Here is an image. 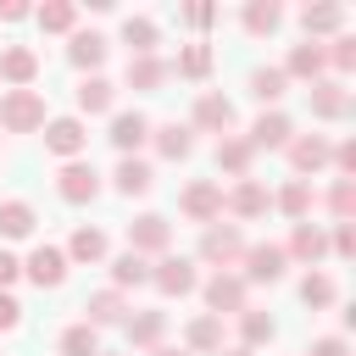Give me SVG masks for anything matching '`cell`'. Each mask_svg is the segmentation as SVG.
I'll return each instance as SVG.
<instances>
[{
    "label": "cell",
    "mask_w": 356,
    "mask_h": 356,
    "mask_svg": "<svg viewBox=\"0 0 356 356\" xmlns=\"http://www.w3.org/2000/svg\"><path fill=\"white\" fill-rule=\"evenodd\" d=\"M0 128L6 134H33L44 128V100L33 89H6L0 95Z\"/></svg>",
    "instance_id": "cell-1"
},
{
    "label": "cell",
    "mask_w": 356,
    "mask_h": 356,
    "mask_svg": "<svg viewBox=\"0 0 356 356\" xmlns=\"http://www.w3.org/2000/svg\"><path fill=\"white\" fill-rule=\"evenodd\" d=\"M239 256H245V239H239V228H234V222H211V228L200 234V261H211L217 273L239 267Z\"/></svg>",
    "instance_id": "cell-2"
},
{
    "label": "cell",
    "mask_w": 356,
    "mask_h": 356,
    "mask_svg": "<svg viewBox=\"0 0 356 356\" xmlns=\"http://www.w3.org/2000/svg\"><path fill=\"white\" fill-rule=\"evenodd\" d=\"M44 150L61 156V161H78V156L89 150V128H83V117H50V122H44Z\"/></svg>",
    "instance_id": "cell-3"
},
{
    "label": "cell",
    "mask_w": 356,
    "mask_h": 356,
    "mask_svg": "<svg viewBox=\"0 0 356 356\" xmlns=\"http://www.w3.org/2000/svg\"><path fill=\"white\" fill-rule=\"evenodd\" d=\"M56 195H61L67 206H89V200L100 195V172H95L89 161H61V172H56Z\"/></svg>",
    "instance_id": "cell-4"
},
{
    "label": "cell",
    "mask_w": 356,
    "mask_h": 356,
    "mask_svg": "<svg viewBox=\"0 0 356 356\" xmlns=\"http://www.w3.org/2000/svg\"><path fill=\"white\" fill-rule=\"evenodd\" d=\"M178 211L189 217V222H200V228H211L217 217H222V189L211 184V178H195L184 195H178Z\"/></svg>",
    "instance_id": "cell-5"
},
{
    "label": "cell",
    "mask_w": 356,
    "mask_h": 356,
    "mask_svg": "<svg viewBox=\"0 0 356 356\" xmlns=\"http://www.w3.org/2000/svg\"><path fill=\"white\" fill-rule=\"evenodd\" d=\"M167 245H172V222H167V217L145 211V217L128 222V250H134V256H167Z\"/></svg>",
    "instance_id": "cell-6"
},
{
    "label": "cell",
    "mask_w": 356,
    "mask_h": 356,
    "mask_svg": "<svg viewBox=\"0 0 356 356\" xmlns=\"http://www.w3.org/2000/svg\"><path fill=\"white\" fill-rule=\"evenodd\" d=\"M189 128H200V134H228V128H234V100L217 95V89H200V95H195V111H189Z\"/></svg>",
    "instance_id": "cell-7"
},
{
    "label": "cell",
    "mask_w": 356,
    "mask_h": 356,
    "mask_svg": "<svg viewBox=\"0 0 356 356\" xmlns=\"http://www.w3.org/2000/svg\"><path fill=\"white\" fill-rule=\"evenodd\" d=\"M67 267H72V261H67V250H56V245H33L28 261H22V273H28L39 289H61V284H67Z\"/></svg>",
    "instance_id": "cell-8"
},
{
    "label": "cell",
    "mask_w": 356,
    "mask_h": 356,
    "mask_svg": "<svg viewBox=\"0 0 356 356\" xmlns=\"http://www.w3.org/2000/svg\"><path fill=\"white\" fill-rule=\"evenodd\" d=\"M239 267H245V284H278L289 256H284V245H245Z\"/></svg>",
    "instance_id": "cell-9"
},
{
    "label": "cell",
    "mask_w": 356,
    "mask_h": 356,
    "mask_svg": "<svg viewBox=\"0 0 356 356\" xmlns=\"http://www.w3.org/2000/svg\"><path fill=\"white\" fill-rule=\"evenodd\" d=\"M200 295H206L211 317H239V312H245V278H239V273H211Z\"/></svg>",
    "instance_id": "cell-10"
},
{
    "label": "cell",
    "mask_w": 356,
    "mask_h": 356,
    "mask_svg": "<svg viewBox=\"0 0 356 356\" xmlns=\"http://www.w3.org/2000/svg\"><path fill=\"white\" fill-rule=\"evenodd\" d=\"M267 206H273V195H267L256 178H234V189L222 195V211H234L239 222H256V217H267Z\"/></svg>",
    "instance_id": "cell-11"
},
{
    "label": "cell",
    "mask_w": 356,
    "mask_h": 356,
    "mask_svg": "<svg viewBox=\"0 0 356 356\" xmlns=\"http://www.w3.org/2000/svg\"><path fill=\"white\" fill-rule=\"evenodd\" d=\"M150 284H156L161 295H189V289H200V273H195L189 256H161V261L150 267Z\"/></svg>",
    "instance_id": "cell-12"
},
{
    "label": "cell",
    "mask_w": 356,
    "mask_h": 356,
    "mask_svg": "<svg viewBox=\"0 0 356 356\" xmlns=\"http://www.w3.org/2000/svg\"><path fill=\"white\" fill-rule=\"evenodd\" d=\"M284 150H289V167H295V172H323V167L334 161V145H328L323 134H300V139H289Z\"/></svg>",
    "instance_id": "cell-13"
},
{
    "label": "cell",
    "mask_w": 356,
    "mask_h": 356,
    "mask_svg": "<svg viewBox=\"0 0 356 356\" xmlns=\"http://www.w3.org/2000/svg\"><path fill=\"white\" fill-rule=\"evenodd\" d=\"M284 256H295V261H306V267H317L323 256H328V234L306 217V222H295V234H289V245H284Z\"/></svg>",
    "instance_id": "cell-14"
},
{
    "label": "cell",
    "mask_w": 356,
    "mask_h": 356,
    "mask_svg": "<svg viewBox=\"0 0 356 356\" xmlns=\"http://www.w3.org/2000/svg\"><path fill=\"white\" fill-rule=\"evenodd\" d=\"M83 323H89V328L128 323V300H122V289H95V295L83 300Z\"/></svg>",
    "instance_id": "cell-15"
},
{
    "label": "cell",
    "mask_w": 356,
    "mask_h": 356,
    "mask_svg": "<svg viewBox=\"0 0 356 356\" xmlns=\"http://www.w3.org/2000/svg\"><path fill=\"white\" fill-rule=\"evenodd\" d=\"M306 95H312V117H323V122H334V117H345V111H350V95H345V83H339V78H317Z\"/></svg>",
    "instance_id": "cell-16"
},
{
    "label": "cell",
    "mask_w": 356,
    "mask_h": 356,
    "mask_svg": "<svg viewBox=\"0 0 356 356\" xmlns=\"http://www.w3.org/2000/svg\"><path fill=\"white\" fill-rule=\"evenodd\" d=\"M106 139H111V145H117L122 156H134V150H139V145L150 139V117H145V111H117V117H111V134H106Z\"/></svg>",
    "instance_id": "cell-17"
},
{
    "label": "cell",
    "mask_w": 356,
    "mask_h": 356,
    "mask_svg": "<svg viewBox=\"0 0 356 356\" xmlns=\"http://www.w3.org/2000/svg\"><path fill=\"white\" fill-rule=\"evenodd\" d=\"M33 72H39V56H33L28 44H6V50H0V83L28 89V83H33Z\"/></svg>",
    "instance_id": "cell-18"
},
{
    "label": "cell",
    "mask_w": 356,
    "mask_h": 356,
    "mask_svg": "<svg viewBox=\"0 0 356 356\" xmlns=\"http://www.w3.org/2000/svg\"><path fill=\"white\" fill-rule=\"evenodd\" d=\"M289 139H295V128H289L284 111H261V117L250 122V150H278V145H289Z\"/></svg>",
    "instance_id": "cell-19"
},
{
    "label": "cell",
    "mask_w": 356,
    "mask_h": 356,
    "mask_svg": "<svg viewBox=\"0 0 356 356\" xmlns=\"http://www.w3.org/2000/svg\"><path fill=\"white\" fill-rule=\"evenodd\" d=\"M150 139H156V150H161L167 161H184V156L195 150V128H189V122H150Z\"/></svg>",
    "instance_id": "cell-20"
},
{
    "label": "cell",
    "mask_w": 356,
    "mask_h": 356,
    "mask_svg": "<svg viewBox=\"0 0 356 356\" xmlns=\"http://www.w3.org/2000/svg\"><path fill=\"white\" fill-rule=\"evenodd\" d=\"M323 67H328L323 44H317V39H306V44H295V50H289V61H284V78H306V83H317V78H323Z\"/></svg>",
    "instance_id": "cell-21"
},
{
    "label": "cell",
    "mask_w": 356,
    "mask_h": 356,
    "mask_svg": "<svg viewBox=\"0 0 356 356\" xmlns=\"http://www.w3.org/2000/svg\"><path fill=\"white\" fill-rule=\"evenodd\" d=\"M172 78V61H161V56H128V89H161Z\"/></svg>",
    "instance_id": "cell-22"
},
{
    "label": "cell",
    "mask_w": 356,
    "mask_h": 356,
    "mask_svg": "<svg viewBox=\"0 0 356 356\" xmlns=\"http://www.w3.org/2000/svg\"><path fill=\"white\" fill-rule=\"evenodd\" d=\"M122 328H128V345L134 350H156L161 334H167V312H134Z\"/></svg>",
    "instance_id": "cell-23"
},
{
    "label": "cell",
    "mask_w": 356,
    "mask_h": 356,
    "mask_svg": "<svg viewBox=\"0 0 356 356\" xmlns=\"http://www.w3.org/2000/svg\"><path fill=\"white\" fill-rule=\"evenodd\" d=\"M250 161H256L250 139H239V134H222V139H217V167H222V172H234V178H250Z\"/></svg>",
    "instance_id": "cell-24"
},
{
    "label": "cell",
    "mask_w": 356,
    "mask_h": 356,
    "mask_svg": "<svg viewBox=\"0 0 356 356\" xmlns=\"http://www.w3.org/2000/svg\"><path fill=\"white\" fill-rule=\"evenodd\" d=\"M106 50H111V44H106V33H95V28H89V33H72L67 61H72V67H83V72H95V67L106 61Z\"/></svg>",
    "instance_id": "cell-25"
},
{
    "label": "cell",
    "mask_w": 356,
    "mask_h": 356,
    "mask_svg": "<svg viewBox=\"0 0 356 356\" xmlns=\"http://www.w3.org/2000/svg\"><path fill=\"white\" fill-rule=\"evenodd\" d=\"M111 100H117V83H111V78L89 72V78L78 83V111H83V117H95V111H111Z\"/></svg>",
    "instance_id": "cell-26"
},
{
    "label": "cell",
    "mask_w": 356,
    "mask_h": 356,
    "mask_svg": "<svg viewBox=\"0 0 356 356\" xmlns=\"http://www.w3.org/2000/svg\"><path fill=\"white\" fill-rule=\"evenodd\" d=\"M111 184H117L122 195H150L156 172H150V161H139V156H122V161H117V172H111Z\"/></svg>",
    "instance_id": "cell-27"
},
{
    "label": "cell",
    "mask_w": 356,
    "mask_h": 356,
    "mask_svg": "<svg viewBox=\"0 0 356 356\" xmlns=\"http://www.w3.org/2000/svg\"><path fill=\"white\" fill-rule=\"evenodd\" d=\"M273 206H278L289 222H306V217H312V184H306V178H289V184L273 195Z\"/></svg>",
    "instance_id": "cell-28"
},
{
    "label": "cell",
    "mask_w": 356,
    "mask_h": 356,
    "mask_svg": "<svg viewBox=\"0 0 356 356\" xmlns=\"http://www.w3.org/2000/svg\"><path fill=\"white\" fill-rule=\"evenodd\" d=\"M67 261H83V267H95V261H106V234L100 228H72V239H67Z\"/></svg>",
    "instance_id": "cell-29"
},
{
    "label": "cell",
    "mask_w": 356,
    "mask_h": 356,
    "mask_svg": "<svg viewBox=\"0 0 356 356\" xmlns=\"http://www.w3.org/2000/svg\"><path fill=\"white\" fill-rule=\"evenodd\" d=\"M184 350H200V356H211V350H222V317H195L189 328H184Z\"/></svg>",
    "instance_id": "cell-30"
},
{
    "label": "cell",
    "mask_w": 356,
    "mask_h": 356,
    "mask_svg": "<svg viewBox=\"0 0 356 356\" xmlns=\"http://www.w3.org/2000/svg\"><path fill=\"white\" fill-rule=\"evenodd\" d=\"M300 28H306V39H317V33H339V28H345V6H334V0L306 6V11H300Z\"/></svg>",
    "instance_id": "cell-31"
},
{
    "label": "cell",
    "mask_w": 356,
    "mask_h": 356,
    "mask_svg": "<svg viewBox=\"0 0 356 356\" xmlns=\"http://www.w3.org/2000/svg\"><path fill=\"white\" fill-rule=\"evenodd\" d=\"M33 206L28 200H0V239H28L33 234Z\"/></svg>",
    "instance_id": "cell-32"
},
{
    "label": "cell",
    "mask_w": 356,
    "mask_h": 356,
    "mask_svg": "<svg viewBox=\"0 0 356 356\" xmlns=\"http://www.w3.org/2000/svg\"><path fill=\"white\" fill-rule=\"evenodd\" d=\"M122 39H128V50H134V56H156L161 28H156L150 17H128V22H122Z\"/></svg>",
    "instance_id": "cell-33"
},
{
    "label": "cell",
    "mask_w": 356,
    "mask_h": 356,
    "mask_svg": "<svg viewBox=\"0 0 356 356\" xmlns=\"http://www.w3.org/2000/svg\"><path fill=\"white\" fill-rule=\"evenodd\" d=\"M284 89H289L284 67H256V72H250V95H256L261 106H278V100H284Z\"/></svg>",
    "instance_id": "cell-34"
},
{
    "label": "cell",
    "mask_w": 356,
    "mask_h": 356,
    "mask_svg": "<svg viewBox=\"0 0 356 356\" xmlns=\"http://www.w3.org/2000/svg\"><path fill=\"white\" fill-rule=\"evenodd\" d=\"M273 334H278V323H273L267 312H250V306L239 312V345H245V350H256V345H267Z\"/></svg>",
    "instance_id": "cell-35"
},
{
    "label": "cell",
    "mask_w": 356,
    "mask_h": 356,
    "mask_svg": "<svg viewBox=\"0 0 356 356\" xmlns=\"http://www.w3.org/2000/svg\"><path fill=\"white\" fill-rule=\"evenodd\" d=\"M61 356H100V328H89V323H72V328H61Z\"/></svg>",
    "instance_id": "cell-36"
},
{
    "label": "cell",
    "mask_w": 356,
    "mask_h": 356,
    "mask_svg": "<svg viewBox=\"0 0 356 356\" xmlns=\"http://www.w3.org/2000/svg\"><path fill=\"white\" fill-rule=\"evenodd\" d=\"M33 17H39V28H44V33H72V22H78V6H72V0H44Z\"/></svg>",
    "instance_id": "cell-37"
},
{
    "label": "cell",
    "mask_w": 356,
    "mask_h": 356,
    "mask_svg": "<svg viewBox=\"0 0 356 356\" xmlns=\"http://www.w3.org/2000/svg\"><path fill=\"white\" fill-rule=\"evenodd\" d=\"M239 22H245V33H256V39H261V33H273V28L284 22V11H278V0H250Z\"/></svg>",
    "instance_id": "cell-38"
},
{
    "label": "cell",
    "mask_w": 356,
    "mask_h": 356,
    "mask_svg": "<svg viewBox=\"0 0 356 356\" xmlns=\"http://www.w3.org/2000/svg\"><path fill=\"white\" fill-rule=\"evenodd\" d=\"M145 278H150V261L145 256H134V250L111 256V289H128V284H145Z\"/></svg>",
    "instance_id": "cell-39"
},
{
    "label": "cell",
    "mask_w": 356,
    "mask_h": 356,
    "mask_svg": "<svg viewBox=\"0 0 356 356\" xmlns=\"http://www.w3.org/2000/svg\"><path fill=\"white\" fill-rule=\"evenodd\" d=\"M300 300H306L312 312H323V306H334V300H339V289H334V278H328V273H317V267H312V273L300 278Z\"/></svg>",
    "instance_id": "cell-40"
},
{
    "label": "cell",
    "mask_w": 356,
    "mask_h": 356,
    "mask_svg": "<svg viewBox=\"0 0 356 356\" xmlns=\"http://www.w3.org/2000/svg\"><path fill=\"white\" fill-rule=\"evenodd\" d=\"M178 72H184V78H206V72H211V44H206V39L184 44V50H178Z\"/></svg>",
    "instance_id": "cell-41"
},
{
    "label": "cell",
    "mask_w": 356,
    "mask_h": 356,
    "mask_svg": "<svg viewBox=\"0 0 356 356\" xmlns=\"http://www.w3.org/2000/svg\"><path fill=\"white\" fill-rule=\"evenodd\" d=\"M328 211H334L339 222H350V217H356V184H350V178H339V184L328 189Z\"/></svg>",
    "instance_id": "cell-42"
},
{
    "label": "cell",
    "mask_w": 356,
    "mask_h": 356,
    "mask_svg": "<svg viewBox=\"0 0 356 356\" xmlns=\"http://www.w3.org/2000/svg\"><path fill=\"white\" fill-rule=\"evenodd\" d=\"M323 56H328L339 72H350V67H356V39H350V33H334V44H328Z\"/></svg>",
    "instance_id": "cell-43"
},
{
    "label": "cell",
    "mask_w": 356,
    "mask_h": 356,
    "mask_svg": "<svg viewBox=\"0 0 356 356\" xmlns=\"http://www.w3.org/2000/svg\"><path fill=\"white\" fill-rule=\"evenodd\" d=\"M22 323V306H17V295L11 289H0V334H11Z\"/></svg>",
    "instance_id": "cell-44"
},
{
    "label": "cell",
    "mask_w": 356,
    "mask_h": 356,
    "mask_svg": "<svg viewBox=\"0 0 356 356\" xmlns=\"http://www.w3.org/2000/svg\"><path fill=\"white\" fill-rule=\"evenodd\" d=\"M184 22H189V28H211V22H217V6L195 0V6H184Z\"/></svg>",
    "instance_id": "cell-45"
},
{
    "label": "cell",
    "mask_w": 356,
    "mask_h": 356,
    "mask_svg": "<svg viewBox=\"0 0 356 356\" xmlns=\"http://www.w3.org/2000/svg\"><path fill=\"white\" fill-rule=\"evenodd\" d=\"M306 356H350V345L339 339V334H323V339H312V350Z\"/></svg>",
    "instance_id": "cell-46"
},
{
    "label": "cell",
    "mask_w": 356,
    "mask_h": 356,
    "mask_svg": "<svg viewBox=\"0 0 356 356\" xmlns=\"http://www.w3.org/2000/svg\"><path fill=\"white\" fill-rule=\"evenodd\" d=\"M328 250L350 256V250H356V228H350V222H339V228H334V239H328Z\"/></svg>",
    "instance_id": "cell-47"
},
{
    "label": "cell",
    "mask_w": 356,
    "mask_h": 356,
    "mask_svg": "<svg viewBox=\"0 0 356 356\" xmlns=\"http://www.w3.org/2000/svg\"><path fill=\"white\" fill-rule=\"evenodd\" d=\"M17 278H22V261H17L11 250H0V289H11Z\"/></svg>",
    "instance_id": "cell-48"
},
{
    "label": "cell",
    "mask_w": 356,
    "mask_h": 356,
    "mask_svg": "<svg viewBox=\"0 0 356 356\" xmlns=\"http://www.w3.org/2000/svg\"><path fill=\"white\" fill-rule=\"evenodd\" d=\"M334 167H339V172H345V178H350V172H356V139H345V145H339V150H334Z\"/></svg>",
    "instance_id": "cell-49"
},
{
    "label": "cell",
    "mask_w": 356,
    "mask_h": 356,
    "mask_svg": "<svg viewBox=\"0 0 356 356\" xmlns=\"http://www.w3.org/2000/svg\"><path fill=\"white\" fill-rule=\"evenodd\" d=\"M22 17H33L28 0H0V22H22Z\"/></svg>",
    "instance_id": "cell-50"
},
{
    "label": "cell",
    "mask_w": 356,
    "mask_h": 356,
    "mask_svg": "<svg viewBox=\"0 0 356 356\" xmlns=\"http://www.w3.org/2000/svg\"><path fill=\"white\" fill-rule=\"evenodd\" d=\"M150 356H189V350H178V345H156Z\"/></svg>",
    "instance_id": "cell-51"
},
{
    "label": "cell",
    "mask_w": 356,
    "mask_h": 356,
    "mask_svg": "<svg viewBox=\"0 0 356 356\" xmlns=\"http://www.w3.org/2000/svg\"><path fill=\"white\" fill-rule=\"evenodd\" d=\"M217 356H256V350H245V345H234V350H217Z\"/></svg>",
    "instance_id": "cell-52"
},
{
    "label": "cell",
    "mask_w": 356,
    "mask_h": 356,
    "mask_svg": "<svg viewBox=\"0 0 356 356\" xmlns=\"http://www.w3.org/2000/svg\"><path fill=\"white\" fill-rule=\"evenodd\" d=\"M100 356H106V350H100Z\"/></svg>",
    "instance_id": "cell-53"
},
{
    "label": "cell",
    "mask_w": 356,
    "mask_h": 356,
    "mask_svg": "<svg viewBox=\"0 0 356 356\" xmlns=\"http://www.w3.org/2000/svg\"><path fill=\"white\" fill-rule=\"evenodd\" d=\"M0 134H6V128H0Z\"/></svg>",
    "instance_id": "cell-54"
}]
</instances>
